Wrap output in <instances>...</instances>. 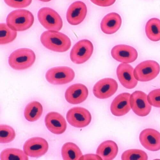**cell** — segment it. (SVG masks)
Wrapping results in <instances>:
<instances>
[{
    "mask_svg": "<svg viewBox=\"0 0 160 160\" xmlns=\"http://www.w3.org/2000/svg\"><path fill=\"white\" fill-rule=\"evenodd\" d=\"M41 41L47 49L58 52L67 51L71 46V40L67 36L55 31L43 32L41 37Z\"/></svg>",
    "mask_w": 160,
    "mask_h": 160,
    "instance_id": "6da1fadb",
    "label": "cell"
},
{
    "mask_svg": "<svg viewBox=\"0 0 160 160\" xmlns=\"http://www.w3.org/2000/svg\"><path fill=\"white\" fill-rule=\"evenodd\" d=\"M6 22L9 27L16 31H23L30 28L34 22L32 13L26 10L13 11L8 16Z\"/></svg>",
    "mask_w": 160,
    "mask_h": 160,
    "instance_id": "7a4b0ae2",
    "label": "cell"
},
{
    "mask_svg": "<svg viewBox=\"0 0 160 160\" xmlns=\"http://www.w3.org/2000/svg\"><path fill=\"white\" fill-rule=\"evenodd\" d=\"M36 55L32 50L27 48L17 49L12 52L8 59V63L12 69L22 70L30 67L34 63Z\"/></svg>",
    "mask_w": 160,
    "mask_h": 160,
    "instance_id": "3957f363",
    "label": "cell"
},
{
    "mask_svg": "<svg viewBox=\"0 0 160 160\" xmlns=\"http://www.w3.org/2000/svg\"><path fill=\"white\" fill-rule=\"evenodd\" d=\"M38 17L39 22L47 30L58 31L62 27L61 17L57 12L51 8H41L38 12Z\"/></svg>",
    "mask_w": 160,
    "mask_h": 160,
    "instance_id": "277c9868",
    "label": "cell"
},
{
    "mask_svg": "<svg viewBox=\"0 0 160 160\" xmlns=\"http://www.w3.org/2000/svg\"><path fill=\"white\" fill-rule=\"evenodd\" d=\"M75 76L72 69L66 66L57 67L49 70L46 74L47 81L55 85L68 83L72 81Z\"/></svg>",
    "mask_w": 160,
    "mask_h": 160,
    "instance_id": "5b68a950",
    "label": "cell"
},
{
    "mask_svg": "<svg viewBox=\"0 0 160 160\" xmlns=\"http://www.w3.org/2000/svg\"><path fill=\"white\" fill-rule=\"evenodd\" d=\"M160 71L159 64L155 61L149 60L143 61L136 67L134 75L138 81L147 82L156 78Z\"/></svg>",
    "mask_w": 160,
    "mask_h": 160,
    "instance_id": "8992f818",
    "label": "cell"
},
{
    "mask_svg": "<svg viewBox=\"0 0 160 160\" xmlns=\"http://www.w3.org/2000/svg\"><path fill=\"white\" fill-rule=\"evenodd\" d=\"M94 46L89 40L83 39L77 43L70 52L71 61L77 64H81L87 61L92 56Z\"/></svg>",
    "mask_w": 160,
    "mask_h": 160,
    "instance_id": "52a82bcc",
    "label": "cell"
},
{
    "mask_svg": "<svg viewBox=\"0 0 160 160\" xmlns=\"http://www.w3.org/2000/svg\"><path fill=\"white\" fill-rule=\"evenodd\" d=\"M131 107L134 112L140 117L148 115L152 110L148 96L144 92L137 91L132 93L130 98Z\"/></svg>",
    "mask_w": 160,
    "mask_h": 160,
    "instance_id": "ba28073f",
    "label": "cell"
},
{
    "mask_svg": "<svg viewBox=\"0 0 160 160\" xmlns=\"http://www.w3.org/2000/svg\"><path fill=\"white\" fill-rule=\"evenodd\" d=\"M66 119L72 126L82 128L89 125L92 117L90 113L87 109L82 108L75 107L68 111L67 113Z\"/></svg>",
    "mask_w": 160,
    "mask_h": 160,
    "instance_id": "9c48e42d",
    "label": "cell"
},
{
    "mask_svg": "<svg viewBox=\"0 0 160 160\" xmlns=\"http://www.w3.org/2000/svg\"><path fill=\"white\" fill-rule=\"evenodd\" d=\"M48 144L44 139L34 137L27 141L23 146V150L27 155L32 157L42 156L48 152Z\"/></svg>",
    "mask_w": 160,
    "mask_h": 160,
    "instance_id": "30bf717a",
    "label": "cell"
},
{
    "mask_svg": "<svg viewBox=\"0 0 160 160\" xmlns=\"http://www.w3.org/2000/svg\"><path fill=\"white\" fill-rule=\"evenodd\" d=\"M118 87L115 80L111 78L101 79L95 85L93 89V94L97 98L105 99L113 96Z\"/></svg>",
    "mask_w": 160,
    "mask_h": 160,
    "instance_id": "8fae6325",
    "label": "cell"
},
{
    "mask_svg": "<svg viewBox=\"0 0 160 160\" xmlns=\"http://www.w3.org/2000/svg\"><path fill=\"white\" fill-rule=\"evenodd\" d=\"M111 55L116 61L123 63H130L135 61L138 52L134 48L125 45H119L114 47L111 50Z\"/></svg>",
    "mask_w": 160,
    "mask_h": 160,
    "instance_id": "7c38bea8",
    "label": "cell"
},
{
    "mask_svg": "<svg viewBox=\"0 0 160 160\" xmlns=\"http://www.w3.org/2000/svg\"><path fill=\"white\" fill-rule=\"evenodd\" d=\"M117 74L120 83L126 88H134L138 84V81L134 75V69L127 63L120 64L117 69Z\"/></svg>",
    "mask_w": 160,
    "mask_h": 160,
    "instance_id": "4fadbf2b",
    "label": "cell"
},
{
    "mask_svg": "<svg viewBox=\"0 0 160 160\" xmlns=\"http://www.w3.org/2000/svg\"><path fill=\"white\" fill-rule=\"evenodd\" d=\"M139 140L146 149L153 152L160 150V133L154 129L147 128L142 131Z\"/></svg>",
    "mask_w": 160,
    "mask_h": 160,
    "instance_id": "5bb4252c",
    "label": "cell"
},
{
    "mask_svg": "<svg viewBox=\"0 0 160 160\" xmlns=\"http://www.w3.org/2000/svg\"><path fill=\"white\" fill-rule=\"evenodd\" d=\"M87 12V7L84 2H75L70 5L67 12V20L72 25H78L84 21Z\"/></svg>",
    "mask_w": 160,
    "mask_h": 160,
    "instance_id": "9a60e30c",
    "label": "cell"
},
{
    "mask_svg": "<svg viewBox=\"0 0 160 160\" xmlns=\"http://www.w3.org/2000/svg\"><path fill=\"white\" fill-rule=\"evenodd\" d=\"M88 95V89L85 85L81 84H76L72 85L66 90L65 97L68 102L76 104L85 101Z\"/></svg>",
    "mask_w": 160,
    "mask_h": 160,
    "instance_id": "2e32d148",
    "label": "cell"
},
{
    "mask_svg": "<svg viewBox=\"0 0 160 160\" xmlns=\"http://www.w3.org/2000/svg\"><path fill=\"white\" fill-rule=\"evenodd\" d=\"M45 123L48 129L53 134H62L67 128L65 118L58 113L51 112L48 113L45 118Z\"/></svg>",
    "mask_w": 160,
    "mask_h": 160,
    "instance_id": "e0dca14e",
    "label": "cell"
},
{
    "mask_svg": "<svg viewBox=\"0 0 160 160\" xmlns=\"http://www.w3.org/2000/svg\"><path fill=\"white\" fill-rule=\"evenodd\" d=\"M130 96L129 93L124 92L119 95L114 99L111 106V112L113 115L116 116H122L130 111Z\"/></svg>",
    "mask_w": 160,
    "mask_h": 160,
    "instance_id": "ac0fdd59",
    "label": "cell"
},
{
    "mask_svg": "<svg viewBox=\"0 0 160 160\" xmlns=\"http://www.w3.org/2000/svg\"><path fill=\"white\" fill-rule=\"evenodd\" d=\"M122 24L121 17L117 13L111 12L105 16L101 23V28L105 34H112L116 32Z\"/></svg>",
    "mask_w": 160,
    "mask_h": 160,
    "instance_id": "d6986e66",
    "label": "cell"
},
{
    "mask_svg": "<svg viewBox=\"0 0 160 160\" xmlns=\"http://www.w3.org/2000/svg\"><path fill=\"white\" fill-rule=\"evenodd\" d=\"M118 152V148L117 144L111 140L105 141L98 146L97 154L102 159L111 160L114 159Z\"/></svg>",
    "mask_w": 160,
    "mask_h": 160,
    "instance_id": "ffe728a7",
    "label": "cell"
},
{
    "mask_svg": "<svg viewBox=\"0 0 160 160\" xmlns=\"http://www.w3.org/2000/svg\"><path fill=\"white\" fill-rule=\"evenodd\" d=\"M43 111V107L41 103L37 101H33L26 107L24 115L28 121L34 122L41 117Z\"/></svg>",
    "mask_w": 160,
    "mask_h": 160,
    "instance_id": "44dd1931",
    "label": "cell"
},
{
    "mask_svg": "<svg viewBox=\"0 0 160 160\" xmlns=\"http://www.w3.org/2000/svg\"><path fill=\"white\" fill-rule=\"evenodd\" d=\"M147 36L151 41L158 42L160 40V20L156 18L150 19L145 28Z\"/></svg>",
    "mask_w": 160,
    "mask_h": 160,
    "instance_id": "7402d4cb",
    "label": "cell"
},
{
    "mask_svg": "<svg viewBox=\"0 0 160 160\" xmlns=\"http://www.w3.org/2000/svg\"><path fill=\"white\" fill-rule=\"evenodd\" d=\"M61 152L63 159L65 160H79L83 156L78 146L71 142L66 143L63 145Z\"/></svg>",
    "mask_w": 160,
    "mask_h": 160,
    "instance_id": "603a6c76",
    "label": "cell"
},
{
    "mask_svg": "<svg viewBox=\"0 0 160 160\" xmlns=\"http://www.w3.org/2000/svg\"><path fill=\"white\" fill-rule=\"evenodd\" d=\"M2 160H27L29 158L22 150L16 148H8L2 151L1 155Z\"/></svg>",
    "mask_w": 160,
    "mask_h": 160,
    "instance_id": "cb8c5ba5",
    "label": "cell"
},
{
    "mask_svg": "<svg viewBox=\"0 0 160 160\" xmlns=\"http://www.w3.org/2000/svg\"><path fill=\"white\" fill-rule=\"evenodd\" d=\"M17 31L10 28L7 25L2 23L0 25V43L8 44L14 41L17 37Z\"/></svg>",
    "mask_w": 160,
    "mask_h": 160,
    "instance_id": "d4e9b609",
    "label": "cell"
},
{
    "mask_svg": "<svg viewBox=\"0 0 160 160\" xmlns=\"http://www.w3.org/2000/svg\"><path fill=\"white\" fill-rule=\"evenodd\" d=\"M16 133L11 127L4 125L0 126V142L2 143H9L14 140Z\"/></svg>",
    "mask_w": 160,
    "mask_h": 160,
    "instance_id": "484cf974",
    "label": "cell"
},
{
    "mask_svg": "<svg viewBox=\"0 0 160 160\" xmlns=\"http://www.w3.org/2000/svg\"><path fill=\"white\" fill-rule=\"evenodd\" d=\"M123 160H148V155L143 151L139 149H130L125 151L122 154Z\"/></svg>",
    "mask_w": 160,
    "mask_h": 160,
    "instance_id": "4316f807",
    "label": "cell"
},
{
    "mask_svg": "<svg viewBox=\"0 0 160 160\" xmlns=\"http://www.w3.org/2000/svg\"><path fill=\"white\" fill-rule=\"evenodd\" d=\"M148 99L151 105L155 107L160 108V89L151 91L148 96Z\"/></svg>",
    "mask_w": 160,
    "mask_h": 160,
    "instance_id": "83f0119b",
    "label": "cell"
},
{
    "mask_svg": "<svg viewBox=\"0 0 160 160\" xmlns=\"http://www.w3.org/2000/svg\"><path fill=\"white\" fill-rule=\"evenodd\" d=\"M8 6L15 8H23L29 6L32 0H4Z\"/></svg>",
    "mask_w": 160,
    "mask_h": 160,
    "instance_id": "f1b7e54d",
    "label": "cell"
},
{
    "mask_svg": "<svg viewBox=\"0 0 160 160\" xmlns=\"http://www.w3.org/2000/svg\"><path fill=\"white\" fill-rule=\"evenodd\" d=\"M93 3L98 6L107 7L110 6L113 4L116 0H90Z\"/></svg>",
    "mask_w": 160,
    "mask_h": 160,
    "instance_id": "f546056e",
    "label": "cell"
},
{
    "mask_svg": "<svg viewBox=\"0 0 160 160\" xmlns=\"http://www.w3.org/2000/svg\"><path fill=\"white\" fill-rule=\"evenodd\" d=\"M79 160H102L98 155L88 154L82 156Z\"/></svg>",
    "mask_w": 160,
    "mask_h": 160,
    "instance_id": "4dcf8cb0",
    "label": "cell"
},
{
    "mask_svg": "<svg viewBox=\"0 0 160 160\" xmlns=\"http://www.w3.org/2000/svg\"><path fill=\"white\" fill-rule=\"evenodd\" d=\"M39 1L44 2H48L50 1L51 0H39Z\"/></svg>",
    "mask_w": 160,
    "mask_h": 160,
    "instance_id": "1f68e13d",
    "label": "cell"
}]
</instances>
